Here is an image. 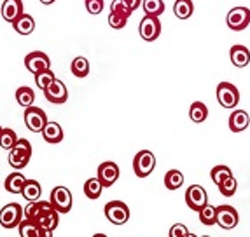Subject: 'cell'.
Returning <instances> with one entry per match:
<instances>
[{
  "instance_id": "obj_1",
  "label": "cell",
  "mask_w": 250,
  "mask_h": 237,
  "mask_svg": "<svg viewBox=\"0 0 250 237\" xmlns=\"http://www.w3.org/2000/svg\"><path fill=\"white\" fill-rule=\"evenodd\" d=\"M25 217L37 221L42 229H46L49 234H53L60 223V213L53 208V204L49 201L39 199L34 202H28V206L25 208Z\"/></svg>"
},
{
  "instance_id": "obj_36",
  "label": "cell",
  "mask_w": 250,
  "mask_h": 237,
  "mask_svg": "<svg viewBox=\"0 0 250 237\" xmlns=\"http://www.w3.org/2000/svg\"><path fill=\"white\" fill-rule=\"evenodd\" d=\"M110 13H116V14H121V16L128 18L131 16V9L128 7V4H126L125 0H112V4H110Z\"/></svg>"
},
{
  "instance_id": "obj_21",
  "label": "cell",
  "mask_w": 250,
  "mask_h": 237,
  "mask_svg": "<svg viewBox=\"0 0 250 237\" xmlns=\"http://www.w3.org/2000/svg\"><path fill=\"white\" fill-rule=\"evenodd\" d=\"M13 28H14V32H16V34H20V35H30L35 30V19H34V16H30V14L23 13L13 23Z\"/></svg>"
},
{
  "instance_id": "obj_4",
  "label": "cell",
  "mask_w": 250,
  "mask_h": 237,
  "mask_svg": "<svg viewBox=\"0 0 250 237\" xmlns=\"http://www.w3.org/2000/svg\"><path fill=\"white\" fill-rule=\"evenodd\" d=\"M156 167V155L150 150H140L133 159V171L138 178H147Z\"/></svg>"
},
{
  "instance_id": "obj_20",
  "label": "cell",
  "mask_w": 250,
  "mask_h": 237,
  "mask_svg": "<svg viewBox=\"0 0 250 237\" xmlns=\"http://www.w3.org/2000/svg\"><path fill=\"white\" fill-rule=\"evenodd\" d=\"M42 136L46 140L47 143L51 145H56L63 140V129L58 122H53V121H47V124L44 126L42 129Z\"/></svg>"
},
{
  "instance_id": "obj_18",
  "label": "cell",
  "mask_w": 250,
  "mask_h": 237,
  "mask_svg": "<svg viewBox=\"0 0 250 237\" xmlns=\"http://www.w3.org/2000/svg\"><path fill=\"white\" fill-rule=\"evenodd\" d=\"M229 58H231V63H233L236 68H245L250 63V51L247 49L245 46L236 44V46L231 47Z\"/></svg>"
},
{
  "instance_id": "obj_25",
  "label": "cell",
  "mask_w": 250,
  "mask_h": 237,
  "mask_svg": "<svg viewBox=\"0 0 250 237\" xmlns=\"http://www.w3.org/2000/svg\"><path fill=\"white\" fill-rule=\"evenodd\" d=\"M194 13V4L192 0H175L173 4V14L179 19H189Z\"/></svg>"
},
{
  "instance_id": "obj_12",
  "label": "cell",
  "mask_w": 250,
  "mask_h": 237,
  "mask_svg": "<svg viewBox=\"0 0 250 237\" xmlns=\"http://www.w3.org/2000/svg\"><path fill=\"white\" fill-rule=\"evenodd\" d=\"M240 221L238 217V211L233 206H228V204H222V206H217V225L224 230L234 229Z\"/></svg>"
},
{
  "instance_id": "obj_37",
  "label": "cell",
  "mask_w": 250,
  "mask_h": 237,
  "mask_svg": "<svg viewBox=\"0 0 250 237\" xmlns=\"http://www.w3.org/2000/svg\"><path fill=\"white\" fill-rule=\"evenodd\" d=\"M128 23V18L121 16V14H116V13H110L108 14V26L114 30H121L126 26Z\"/></svg>"
},
{
  "instance_id": "obj_5",
  "label": "cell",
  "mask_w": 250,
  "mask_h": 237,
  "mask_svg": "<svg viewBox=\"0 0 250 237\" xmlns=\"http://www.w3.org/2000/svg\"><path fill=\"white\" fill-rule=\"evenodd\" d=\"M49 202L53 204V208L60 213V215H67L72 209V202H74V197H72V192L67 187H54L51 190V199Z\"/></svg>"
},
{
  "instance_id": "obj_11",
  "label": "cell",
  "mask_w": 250,
  "mask_h": 237,
  "mask_svg": "<svg viewBox=\"0 0 250 237\" xmlns=\"http://www.w3.org/2000/svg\"><path fill=\"white\" fill-rule=\"evenodd\" d=\"M44 96H46V100L49 101V103L63 105V103H67V100H68V89L60 79H54L53 82L44 89Z\"/></svg>"
},
{
  "instance_id": "obj_33",
  "label": "cell",
  "mask_w": 250,
  "mask_h": 237,
  "mask_svg": "<svg viewBox=\"0 0 250 237\" xmlns=\"http://www.w3.org/2000/svg\"><path fill=\"white\" fill-rule=\"evenodd\" d=\"M18 142V134L11 128H2L0 133V146L4 150H11Z\"/></svg>"
},
{
  "instance_id": "obj_8",
  "label": "cell",
  "mask_w": 250,
  "mask_h": 237,
  "mask_svg": "<svg viewBox=\"0 0 250 237\" xmlns=\"http://www.w3.org/2000/svg\"><path fill=\"white\" fill-rule=\"evenodd\" d=\"M138 34L146 42H154L158 40V37L161 35V21L158 19V16H146L140 21V26H138Z\"/></svg>"
},
{
  "instance_id": "obj_22",
  "label": "cell",
  "mask_w": 250,
  "mask_h": 237,
  "mask_svg": "<svg viewBox=\"0 0 250 237\" xmlns=\"http://www.w3.org/2000/svg\"><path fill=\"white\" fill-rule=\"evenodd\" d=\"M41 194H42V187L41 183L37 180H26L25 187L21 190V196L25 197L26 202H34V201L41 199Z\"/></svg>"
},
{
  "instance_id": "obj_35",
  "label": "cell",
  "mask_w": 250,
  "mask_h": 237,
  "mask_svg": "<svg viewBox=\"0 0 250 237\" xmlns=\"http://www.w3.org/2000/svg\"><path fill=\"white\" fill-rule=\"evenodd\" d=\"M229 175H231V169L228 166H215L210 171V178H212V182L215 183V185H219L222 180L228 178Z\"/></svg>"
},
{
  "instance_id": "obj_24",
  "label": "cell",
  "mask_w": 250,
  "mask_h": 237,
  "mask_svg": "<svg viewBox=\"0 0 250 237\" xmlns=\"http://www.w3.org/2000/svg\"><path fill=\"white\" fill-rule=\"evenodd\" d=\"M26 178L25 175H21V173H13V175H9L5 178V190L9 194H21L23 187H25Z\"/></svg>"
},
{
  "instance_id": "obj_15",
  "label": "cell",
  "mask_w": 250,
  "mask_h": 237,
  "mask_svg": "<svg viewBox=\"0 0 250 237\" xmlns=\"http://www.w3.org/2000/svg\"><path fill=\"white\" fill-rule=\"evenodd\" d=\"M96 176H98V180H100L105 188L112 187L114 183L117 182V178H119V166L116 163H112V161L102 163L98 166V175Z\"/></svg>"
},
{
  "instance_id": "obj_39",
  "label": "cell",
  "mask_w": 250,
  "mask_h": 237,
  "mask_svg": "<svg viewBox=\"0 0 250 237\" xmlns=\"http://www.w3.org/2000/svg\"><path fill=\"white\" fill-rule=\"evenodd\" d=\"M86 11L89 14H100L104 11V0H86Z\"/></svg>"
},
{
  "instance_id": "obj_40",
  "label": "cell",
  "mask_w": 250,
  "mask_h": 237,
  "mask_svg": "<svg viewBox=\"0 0 250 237\" xmlns=\"http://www.w3.org/2000/svg\"><path fill=\"white\" fill-rule=\"evenodd\" d=\"M125 2L131 11H137L138 7H142V0H125Z\"/></svg>"
},
{
  "instance_id": "obj_34",
  "label": "cell",
  "mask_w": 250,
  "mask_h": 237,
  "mask_svg": "<svg viewBox=\"0 0 250 237\" xmlns=\"http://www.w3.org/2000/svg\"><path fill=\"white\" fill-rule=\"evenodd\" d=\"M54 79H56V75L53 73V70H51V68H49V70H44V72H39V73H35V84H37L39 89H42V91H44V89H46Z\"/></svg>"
},
{
  "instance_id": "obj_27",
  "label": "cell",
  "mask_w": 250,
  "mask_h": 237,
  "mask_svg": "<svg viewBox=\"0 0 250 237\" xmlns=\"http://www.w3.org/2000/svg\"><path fill=\"white\" fill-rule=\"evenodd\" d=\"M198 217H200V221L203 225L212 227V225L217 223V208L212 204H205L203 208L198 211Z\"/></svg>"
},
{
  "instance_id": "obj_32",
  "label": "cell",
  "mask_w": 250,
  "mask_h": 237,
  "mask_svg": "<svg viewBox=\"0 0 250 237\" xmlns=\"http://www.w3.org/2000/svg\"><path fill=\"white\" fill-rule=\"evenodd\" d=\"M217 187H219V192H221L224 197H233L234 194H236V190H238V182H236V178H234L233 175H229L228 178L222 180Z\"/></svg>"
},
{
  "instance_id": "obj_6",
  "label": "cell",
  "mask_w": 250,
  "mask_h": 237,
  "mask_svg": "<svg viewBox=\"0 0 250 237\" xmlns=\"http://www.w3.org/2000/svg\"><path fill=\"white\" fill-rule=\"evenodd\" d=\"M105 217L114 225H125L129 220V208L121 201H110L105 204Z\"/></svg>"
},
{
  "instance_id": "obj_41",
  "label": "cell",
  "mask_w": 250,
  "mask_h": 237,
  "mask_svg": "<svg viewBox=\"0 0 250 237\" xmlns=\"http://www.w3.org/2000/svg\"><path fill=\"white\" fill-rule=\"evenodd\" d=\"M39 2H41V4H44V5H53L56 0H39Z\"/></svg>"
},
{
  "instance_id": "obj_10",
  "label": "cell",
  "mask_w": 250,
  "mask_h": 237,
  "mask_svg": "<svg viewBox=\"0 0 250 237\" xmlns=\"http://www.w3.org/2000/svg\"><path fill=\"white\" fill-rule=\"evenodd\" d=\"M25 124L32 133H42L44 126L47 124V115L46 112L39 107H28L25 109Z\"/></svg>"
},
{
  "instance_id": "obj_16",
  "label": "cell",
  "mask_w": 250,
  "mask_h": 237,
  "mask_svg": "<svg viewBox=\"0 0 250 237\" xmlns=\"http://www.w3.org/2000/svg\"><path fill=\"white\" fill-rule=\"evenodd\" d=\"M18 230H20L21 237H51L53 234H49L46 229H42L37 221L30 220V218H23L18 225Z\"/></svg>"
},
{
  "instance_id": "obj_28",
  "label": "cell",
  "mask_w": 250,
  "mask_h": 237,
  "mask_svg": "<svg viewBox=\"0 0 250 237\" xmlns=\"http://www.w3.org/2000/svg\"><path fill=\"white\" fill-rule=\"evenodd\" d=\"M70 70H72V73H74V77L84 79V77H88V73H89V61L86 58H83V56H77V58L72 61Z\"/></svg>"
},
{
  "instance_id": "obj_26",
  "label": "cell",
  "mask_w": 250,
  "mask_h": 237,
  "mask_svg": "<svg viewBox=\"0 0 250 237\" xmlns=\"http://www.w3.org/2000/svg\"><path fill=\"white\" fill-rule=\"evenodd\" d=\"M207 117H208V109H207V105L201 103V101H194L191 105V109H189V119L192 122H196V124H201V122L207 121Z\"/></svg>"
},
{
  "instance_id": "obj_42",
  "label": "cell",
  "mask_w": 250,
  "mask_h": 237,
  "mask_svg": "<svg viewBox=\"0 0 250 237\" xmlns=\"http://www.w3.org/2000/svg\"><path fill=\"white\" fill-rule=\"evenodd\" d=\"M0 133H2V126H0Z\"/></svg>"
},
{
  "instance_id": "obj_3",
  "label": "cell",
  "mask_w": 250,
  "mask_h": 237,
  "mask_svg": "<svg viewBox=\"0 0 250 237\" xmlns=\"http://www.w3.org/2000/svg\"><path fill=\"white\" fill-rule=\"evenodd\" d=\"M23 217H25V209L21 208V204L11 202L0 209V225L7 230L16 229L20 221L23 220Z\"/></svg>"
},
{
  "instance_id": "obj_38",
  "label": "cell",
  "mask_w": 250,
  "mask_h": 237,
  "mask_svg": "<svg viewBox=\"0 0 250 237\" xmlns=\"http://www.w3.org/2000/svg\"><path fill=\"white\" fill-rule=\"evenodd\" d=\"M168 236L170 237H192V234L188 230V227L182 223H175L173 227L170 229V232H168Z\"/></svg>"
},
{
  "instance_id": "obj_9",
  "label": "cell",
  "mask_w": 250,
  "mask_h": 237,
  "mask_svg": "<svg viewBox=\"0 0 250 237\" xmlns=\"http://www.w3.org/2000/svg\"><path fill=\"white\" fill-rule=\"evenodd\" d=\"M226 23L233 32H242L250 25V9L249 7H233L228 13Z\"/></svg>"
},
{
  "instance_id": "obj_23",
  "label": "cell",
  "mask_w": 250,
  "mask_h": 237,
  "mask_svg": "<svg viewBox=\"0 0 250 237\" xmlns=\"http://www.w3.org/2000/svg\"><path fill=\"white\" fill-rule=\"evenodd\" d=\"M104 188L105 187L102 185L98 176H96V178H89V180H86V183H84V196L91 201H96V199H100Z\"/></svg>"
},
{
  "instance_id": "obj_14",
  "label": "cell",
  "mask_w": 250,
  "mask_h": 237,
  "mask_svg": "<svg viewBox=\"0 0 250 237\" xmlns=\"http://www.w3.org/2000/svg\"><path fill=\"white\" fill-rule=\"evenodd\" d=\"M186 202H188L189 209L192 211H200L205 204H208V196L201 185H191L186 192Z\"/></svg>"
},
{
  "instance_id": "obj_13",
  "label": "cell",
  "mask_w": 250,
  "mask_h": 237,
  "mask_svg": "<svg viewBox=\"0 0 250 237\" xmlns=\"http://www.w3.org/2000/svg\"><path fill=\"white\" fill-rule=\"evenodd\" d=\"M25 67L30 73H39V72L49 70L51 68V61L49 56L46 53H41V51H34L30 55L25 56Z\"/></svg>"
},
{
  "instance_id": "obj_7",
  "label": "cell",
  "mask_w": 250,
  "mask_h": 237,
  "mask_svg": "<svg viewBox=\"0 0 250 237\" xmlns=\"http://www.w3.org/2000/svg\"><path fill=\"white\" fill-rule=\"evenodd\" d=\"M217 101L224 109H234L240 101V91L231 82H221L217 86Z\"/></svg>"
},
{
  "instance_id": "obj_17",
  "label": "cell",
  "mask_w": 250,
  "mask_h": 237,
  "mask_svg": "<svg viewBox=\"0 0 250 237\" xmlns=\"http://www.w3.org/2000/svg\"><path fill=\"white\" fill-rule=\"evenodd\" d=\"M23 13L25 11H23V2L21 0H4V4H2V18H4V21L13 25Z\"/></svg>"
},
{
  "instance_id": "obj_2",
  "label": "cell",
  "mask_w": 250,
  "mask_h": 237,
  "mask_svg": "<svg viewBox=\"0 0 250 237\" xmlns=\"http://www.w3.org/2000/svg\"><path fill=\"white\" fill-rule=\"evenodd\" d=\"M30 157H32V145H30V142L25 140V138H18L16 145L9 150V166L14 167V169H23L30 163Z\"/></svg>"
},
{
  "instance_id": "obj_30",
  "label": "cell",
  "mask_w": 250,
  "mask_h": 237,
  "mask_svg": "<svg viewBox=\"0 0 250 237\" xmlns=\"http://www.w3.org/2000/svg\"><path fill=\"white\" fill-rule=\"evenodd\" d=\"M16 101L23 107V109H28V107H32L35 101V92L30 88H26V86H21V88H18V91H16Z\"/></svg>"
},
{
  "instance_id": "obj_29",
  "label": "cell",
  "mask_w": 250,
  "mask_h": 237,
  "mask_svg": "<svg viewBox=\"0 0 250 237\" xmlns=\"http://www.w3.org/2000/svg\"><path fill=\"white\" fill-rule=\"evenodd\" d=\"M184 185V175L179 169H170L165 175V187L168 190H177Z\"/></svg>"
},
{
  "instance_id": "obj_19",
  "label": "cell",
  "mask_w": 250,
  "mask_h": 237,
  "mask_svg": "<svg viewBox=\"0 0 250 237\" xmlns=\"http://www.w3.org/2000/svg\"><path fill=\"white\" fill-rule=\"evenodd\" d=\"M250 124V117L245 110H234L229 115V129L233 133H242L249 128Z\"/></svg>"
},
{
  "instance_id": "obj_31",
  "label": "cell",
  "mask_w": 250,
  "mask_h": 237,
  "mask_svg": "<svg viewBox=\"0 0 250 237\" xmlns=\"http://www.w3.org/2000/svg\"><path fill=\"white\" fill-rule=\"evenodd\" d=\"M144 13L149 16H161L165 13V2L163 0H142Z\"/></svg>"
}]
</instances>
